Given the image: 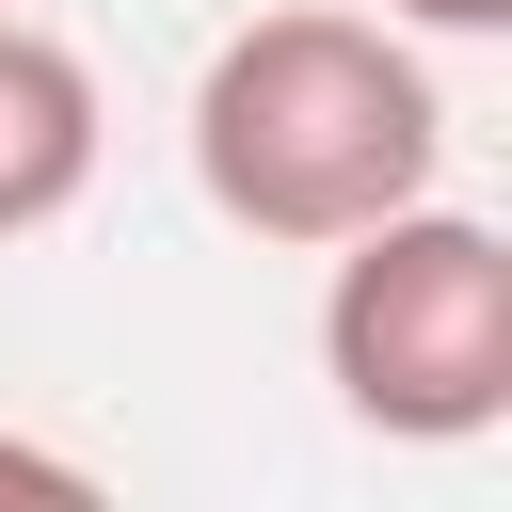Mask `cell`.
I'll list each match as a JSON object with an SVG mask.
<instances>
[{"mask_svg":"<svg viewBox=\"0 0 512 512\" xmlns=\"http://www.w3.org/2000/svg\"><path fill=\"white\" fill-rule=\"evenodd\" d=\"M0 496H32V512H80L96 480H80L64 448H32V432H0Z\"/></svg>","mask_w":512,"mask_h":512,"instance_id":"277c9868","label":"cell"},{"mask_svg":"<svg viewBox=\"0 0 512 512\" xmlns=\"http://www.w3.org/2000/svg\"><path fill=\"white\" fill-rule=\"evenodd\" d=\"M320 368L368 432L400 448H464L512 416V240L464 224V208H384L336 240V288H320Z\"/></svg>","mask_w":512,"mask_h":512,"instance_id":"7a4b0ae2","label":"cell"},{"mask_svg":"<svg viewBox=\"0 0 512 512\" xmlns=\"http://www.w3.org/2000/svg\"><path fill=\"white\" fill-rule=\"evenodd\" d=\"M384 16H416V32H512V0H384Z\"/></svg>","mask_w":512,"mask_h":512,"instance_id":"5b68a950","label":"cell"},{"mask_svg":"<svg viewBox=\"0 0 512 512\" xmlns=\"http://www.w3.org/2000/svg\"><path fill=\"white\" fill-rule=\"evenodd\" d=\"M432 160H448L432 64L384 16L288 0L256 32H224L208 80H192V176L240 240H352V224L416 208Z\"/></svg>","mask_w":512,"mask_h":512,"instance_id":"6da1fadb","label":"cell"},{"mask_svg":"<svg viewBox=\"0 0 512 512\" xmlns=\"http://www.w3.org/2000/svg\"><path fill=\"white\" fill-rule=\"evenodd\" d=\"M0 16H16V0H0Z\"/></svg>","mask_w":512,"mask_h":512,"instance_id":"8992f818","label":"cell"},{"mask_svg":"<svg viewBox=\"0 0 512 512\" xmlns=\"http://www.w3.org/2000/svg\"><path fill=\"white\" fill-rule=\"evenodd\" d=\"M96 176V64L32 16H0V240L64 224Z\"/></svg>","mask_w":512,"mask_h":512,"instance_id":"3957f363","label":"cell"}]
</instances>
